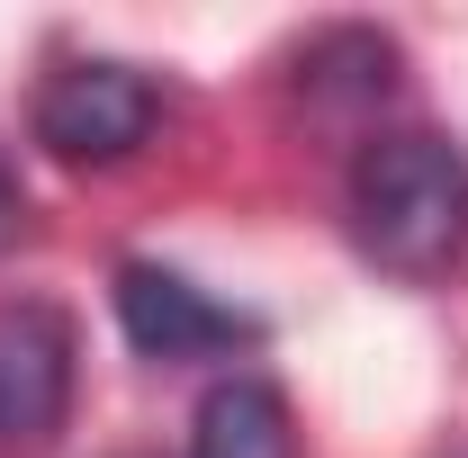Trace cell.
<instances>
[{
  "mask_svg": "<svg viewBox=\"0 0 468 458\" xmlns=\"http://www.w3.org/2000/svg\"><path fill=\"white\" fill-rule=\"evenodd\" d=\"M154 117H163V90L135 72V63H63L46 72V90H37V144L55 153L63 172H109L126 153H144V135H154Z\"/></svg>",
  "mask_w": 468,
  "mask_h": 458,
  "instance_id": "7a4b0ae2",
  "label": "cell"
},
{
  "mask_svg": "<svg viewBox=\"0 0 468 458\" xmlns=\"http://www.w3.org/2000/svg\"><path fill=\"white\" fill-rule=\"evenodd\" d=\"M18 216H27V207H18V180H9V162H0V252L18 243Z\"/></svg>",
  "mask_w": 468,
  "mask_h": 458,
  "instance_id": "52a82bcc",
  "label": "cell"
},
{
  "mask_svg": "<svg viewBox=\"0 0 468 458\" xmlns=\"http://www.w3.org/2000/svg\"><path fill=\"white\" fill-rule=\"evenodd\" d=\"M72 315L55 297H9L0 306V441H55L72 413Z\"/></svg>",
  "mask_w": 468,
  "mask_h": 458,
  "instance_id": "277c9868",
  "label": "cell"
},
{
  "mask_svg": "<svg viewBox=\"0 0 468 458\" xmlns=\"http://www.w3.org/2000/svg\"><path fill=\"white\" fill-rule=\"evenodd\" d=\"M117 324H126L135 359H163V369H180V359H234V350L261 342L252 315L217 306L198 279H180L163 261H126L117 270Z\"/></svg>",
  "mask_w": 468,
  "mask_h": 458,
  "instance_id": "3957f363",
  "label": "cell"
},
{
  "mask_svg": "<svg viewBox=\"0 0 468 458\" xmlns=\"http://www.w3.org/2000/svg\"><path fill=\"white\" fill-rule=\"evenodd\" d=\"M189 458H297V413L271 378H217L189 413Z\"/></svg>",
  "mask_w": 468,
  "mask_h": 458,
  "instance_id": "5b68a950",
  "label": "cell"
},
{
  "mask_svg": "<svg viewBox=\"0 0 468 458\" xmlns=\"http://www.w3.org/2000/svg\"><path fill=\"white\" fill-rule=\"evenodd\" d=\"M351 243L388 270V279H441L468 252V153L432 126H388L360 135L343 180Z\"/></svg>",
  "mask_w": 468,
  "mask_h": 458,
  "instance_id": "6da1fadb",
  "label": "cell"
},
{
  "mask_svg": "<svg viewBox=\"0 0 468 458\" xmlns=\"http://www.w3.org/2000/svg\"><path fill=\"white\" fill-rule=\"evenodd\" d=\"M297 81H306L315 99L378 109V99L397 90V46H388L378 27H334V36H315V46L297 55Z\"/></svg>",
  "mask_w": 468,
  "mask_h": 458,
  "instance_id": "8992f818",
  "label": "cell"
}]
</instances>
